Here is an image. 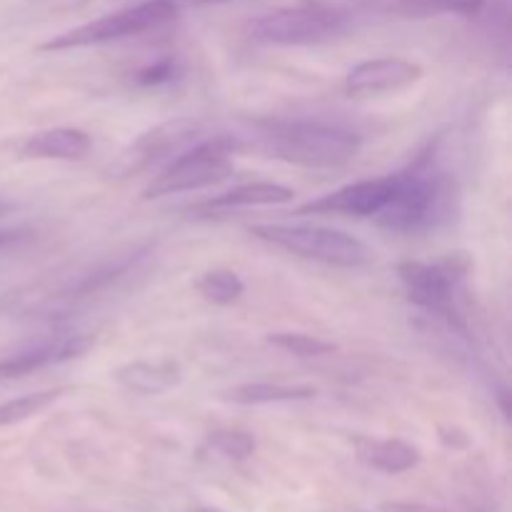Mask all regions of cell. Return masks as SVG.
Masks as SVG:
<instances>
[{"label":"cell","instance_id":"23","mask_svg":"<svg viewBox=\"0 0 512 512\" xmlns=\"http://www.w3.org/2000/svg\"><path fill=\"white\" fill-rule=\"evenodd\" d=\"M383 512H445L440 508H433V505L423 503H383Z\"/></svg>","mask_w":512,"mask_h":512},{"label":"cell","instance_id":"5","mask_svg":"<svg viewBox=\"0 0 512 512\" xmlns=\"http://www.w3.org/2000/svg\"><path fill=\"white\" fill-rule=\"evenodd\" d=\"M178 3L175 0H145V3L130 5V8L108 13L103 18H95L90 23L75 25L63 30L40 45L43 53H60V50L88 48V45L113 43V40L130 38V35L148 33V30L163 28L178 18Z\"/></svg>","mask_w":512,"mask_h":512},{"label":"cell","instance_id":"21","mask_svg":"<svg viewBox=\"0 0 512 512\" xmlns=\"http://www.w3.org/2000/svg\"><path fill=\"white\" fill-rule=\"evenodd\" d=\"M208 445L228 460H248L255 453V438L245 430H218L210 435Z\"/></svg>","mask_w":512,"mask_h":512},{"label":"cell","instance_id":"28","mask_svg":"<svg viewBox=\"0 0 512 512\" xmlns=\"http://www.w3.org/2000/svg\"><path fill=\"white\" fill-rule=\"evenodd\" d=\"M218 3H223V0H218Z\"/></svg>","mask_w":512,"mask_h":512},{"label":"cell","instance_id":"15","mask_svg":"<svg viewBox=\"0 0 512 512\" xmlns=\"http://www.w3.org/2000/svg\"><path fill=\"white\" fill-rule=\"evenodd\" d=\"M295 198V190L280 183H248L220 193L205 203L195 205V213H228L238 208H265V205H285Z\"/></svg>","mask_w":512,"mask_h":512},{"label":"cell","instance_id":"13","mask_svg":"<svg viewBox=\"0 0 512 512\" xmlns=\"http://www.w3.org/2000/svg\"><path fill=\"white\" fill-rule=\"evenodd\" d=\"M115 383L135 395H160L178 388L183 368L175 360H135L120 365L113 373Z\"/></svg>","mask_w":512,"mask_h":512},{"label":"cell","instance_id":"11","mask_svg":"<svg viewBox=\"0 0 512 512\" xmlns=\"http://www.w3.org/2000/svg\"><path fill=\"white\" fill-rule=\"evenodd\" d=\"M90 348H93L90 335H63V338L45 340V343H38L33 348L20 350L10 358L0 360V380L20 378V375H30L35 370L50 368V365L83 358Z\"/></svg>","mask_w":512,"mask_h":512},{"label":"cell","instance_id":"16","mask_svg":"<svg viewBox=\"0 0 512 512\" xmlns=\"http://www.w3.org/2000/svg\"><path fill=\"white\" fill-rule=\"evenodd\" d=\"M318 395L315 385L305 383H245L225 390L220 398L233 405H275V403H305Z\"/></svg>","mask_w":512,"mask_h":512},{"label":"cell","instance_id":"22","mask_svg":"<svg viewBox=\"0 0 512 512\" xmlns=\"http://www.w3.org/2000/svg\"><path fill=\"white\" fill-rule=\"evenodd\" d=\"M178 75H180V63L173 58V55H168V58H160L155 60V63L140 68L138 75H135V80H138L140 85H145V88H155V85L173 83Z\"/></svg>","mask_w":512,"mask_h":512},{"label":"cell","instance_id":"17","mask_svg":"<svg viewBox=\"0 0 512 512\" xmlns=\"http://www.w3.org/2000/svg\"><path fill=\"white\" fill-rule=\"evenodd\" d=\"M485 0H395L390 5V13L395 18L423 20L435 15H478L483 10Z\"/></svg>","mask_w":512,"mask_h":512},{"label":"cell","instance_id":"1","mask_svg":"<svg viewBox=\"0 0 512 512\" xmlns=\"http://www.w3.org/2000/svg\"><path fill=\"white\" fill-rule=\"evenodd\" d=\"M460 213V185L423 150L405 170L395 173L393 198L375 215L390 233H430L453 223Z\"/></svg>","mask_w":512,"mask_h":512},{"label":"cell","instance_id":"8","mask_svg":"<svg viewBox=\"0 0 512 512\" xmlns=\"http://www.w3.org/2000/svg\"><path fill=\"white\" fill-rule=\"evenodd\" d=\"M200 140V123L188 118H175L145 130L135 143H130L110 165V178H130L153 165L168 163Z\"/></svg>","mask_w":512,"mask_h":512},{"label":"cell","instance_id":"3","mask_svg":"<svg viewBox=\"0 0 512 512\" xmlns=\"http://www.w3.org/2000/svg\"><path fill=\"white\" fill-rule=\"evenodd\" d=\"M235 150H238V143L233 138H223V135L198 140V143H193L165 163V168L145 185L143 200L193 193V190L210 188V185L230 178L235 170L230 155Z\"/></svg>","mask_w":512,"mask_h":512},{"label":"cell","instance_id":"18","mask_svg":"<svg viewBox=\"0 0 512 512\" xmlns=\"http://www.w3.org/2000/svg\"><path fill=\"white\" fill-rule=\"evenodd\" d=\"M65 393H70L68 385H63V388L38 390V393H28L20 395V398L5 400V403H0V428H5V425H18L23 423V420L33 418V415L43 413L48 405H53L55 400L63 398Z\"/></svg>","mask_w":512,"mask_h":512},{"label":"cell","instance_id":"24","mask_svg":"<svg viewBox=\"0 0 512 512\" xmlns=\"http://www.w3.org/2000/svg\"><path fill=\"white\" fill-rule=\"evenodd\" d=\"M440 440H443L445 445H448V448H468V435L465 433H460L458 428H453V430H440Z\"/></svg>","mask_w":512,"mask_h":512},{"label":"cell","instance_id":"4","mask_svg":"<svg viewBox=\"0 0 512 512\" xmlns=\"http://www.w3.org/2000/svg\"><path fill=\"white\" fill-rule=\"evenodd\" d=\"M250 235L273 248L285 253L300 255L315 263L335 265V268H363L373 260L368 245L355 235L343 230L320 228V225H283V223H263L253 225Z\"/></svg>","mask_w":512,"mask_h":512},{"label":"cell","instance_id":"10","mask_svg":"<svg viewBox=\"0 0 512 512\" xmlns=\"http://www.w3.org/2000/svg\"><path fill=\"white\" fill-rule=\"evenodd\" d=\"M423 78V65L408 58H373L363 60L345 75V93L350 98H380V95L400 93Z\"/></svg>","mask_w":512,"mask_h":512},{"label":"cell","instance_id":"25","mask_svg":"<svg viewBox=\"0 0 512 512\" xmlns=\"http://www.w3.org/2000/svg\"><path fill=\"white\" fill-rule=\"evenodd\" d=\"M15 238H18V233H15V230H0V250H3L5 245L13 243Z\"/></svg>","mask_w":512,"mask_h":512},{"label":"cell","instance_id":"2","mask_svg":"<svg viewBox=\"0 0 512 512\" xmlns=\"http://www.w3.org/2000/svg\"><path fill=\"white\" fill-rule=\"evenodd\" d=\"M260 130L263 148L273 158L300 168H343L353 163L360 153L363 138L345 125L320 123V120H260L255 123Z\"/></svg>","mask_w":512,"mask_h":512},{"label":"cell","instance_id":"6","mask_svg":"<svg viewBox=\"0 0 512 512\" xmlns=\"http://www.w3.org/2000/svg\"><path fill=\"white\" fill-rule=\"evenodd\" d=\"M465 270H468V260L460 258V255H450L440 263L403 260V263H398L395 273H398L410 303L433 313L435 318L448 323L460 335H468L465 315L455 305V283L463 278Z\"/></svg>","mask_w":512,"mask_h":512},{"label":"cell","instance_id":"20","mask_svg":"<svg viewBox=\"0 0 512 512\" xmlns=\"http://www.w3.org/2000/svg\"><path fill=\"white\" fill-rule=\"evenodd\" d=\"M265 343L283 350V353L295 355V358H323V355L338 353V345L335 343L305 333H270Z\"/></svg>","mask_w":512,"mask_h":512},{"label":"cell","instance_id":"14","mask_svg":"<svg viewBox=\"0 0 512 512\" xmlns=\"http://www.w3.org/2000/svg\"><path fill=\"white\" fill-rule=\"evenodd\" d=\"M93 148V138L80 128H50L35 133L20 145V155L30 160H83Z\"/></svg>","mask_w":512,"mask_h":512},{"label":"cell","instance_id":"19","mask_svg":"<svg viewBox=\"0 0 512 512\" xmlns=\"http://www.w3.org/2000/svg\"><path fill=\"white\" fill-rule=\"evenodd\" d=\"M195 290L203 295V300H208L213 305H233L245 293V283L233 270L215 268L200 275L198 283H195Z\"/></svg>","mask_w":512,"mask_h":512},{"label":"cell","instance_id":"12","mask_svg":"<svg viewBox=\"0 0 512 512\" xmlns=\"http://www.w3.org/2000/svg\"><path fill=\"white\" fill-rule=\"evenodd\" d=\"M355 455L363 465L385 475H403L423 463V453L408 440L400 438H368L360 435L353 440Z\"/></svg>","mask_w":512,"mask_h":512},{"label":"cell","instance_id":"26","mask_svg":"<svg viewBox=\"0 0 512 512\" xmlns=\"http://www.w3.org/2000/svg\"><path fill=\"white\" fill-rule=\"evenodd\" d=\"M193 512H223V510H215V508H198V510H193Z\"/></svg>","mask_w":512,"mask_h":512},{"label":"cell","instance_id":"7","mask_svg":"<svg viewBox=\"0 0 512 512\" xmlns=\"http://www.w3.org/2000/svg\"><path fill=\"white\" fill-rule=\"evenodd\" d=\"M348 30V18L340 10L300 5L278 8L248 23L250 40L263 45H320L340 38Z\"/></svg>","mask_w":512,"mask_h":512},{"label":"cell","instance_id":"9","mask_svg":"<svg viewBox=\"0 0 512 512\" xmlns=\"http://www.w3.org/2000/svg\"><path fill=\"white\" fill-rule=\"evenodd\" d=\"M395 190V173L383 178L358 180L343 185L318 200L295 208V215H353V218H375L385 208Z\"/></svg>","mask_w":512,"mask_h":512},{"label":"cell","instance_id":"27","mask_svg":"<svg viewBox=\"0 0 512 512\" xmlns=\"http://www.w3.org/2000/svg\"><path fill=\"white\" fill-rule=\"evenodd\" d=\"M5 210H8V205H5V203H3V200H0V215H3V213H5Z\"/></svg>","mask_w":512,"mask_h":512}]
</instances>
